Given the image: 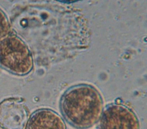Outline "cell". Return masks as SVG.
I'll list each match as a JSON object with an SVG mask.
<instances>
[{
	"instance_id": "obj_1",
	"label": "cell",
	"mask_w": 147,
	"mask_h": 129,
	"mask_svg": "<svg viewBox=\"0 0 147 129\" xmlns=\"http://www.w3.org/2000/svg\"><path fill=\"white\" fill-rule=\"evenodd\" d=\"M104 102L99 91L88 84L73 86L61 97L60 108L65 120L77 129H86L100 119Z\"/></svg>"
},
{
	"instance_id": "obj_2",
	"label": "cell",
	"mask_w": 147,
	"mask_h": 129,
	"mask_svg": "<svg viewBox=\"0 0 147 129\" xmlns=\"http://www.w3.org/2000/svg\"><path fill=\"white\" fill-rule=\"evenodd\" d=\"M0 65L13 74L26 75L33 67L31 54L18 37L10 35L0 42Z\"/></svg>"
},
{
	"instance_id": "obj_3",
	"label": "cell",
	"mask_w": 147,
	"mask_h": 129,
	"mask_svg": "<svg viewBox=\"0 0 147 129\" xmlns=\"http://www.w3.org/2000/svg\"><path fill=\"white\" fill-rule=\"evenodd\" d=\"M100 118L101 129H140L136 114L127 106L119 103L107 105Z\"/></svg>"
},
{
	"instance_id": "obj_4",
	"label": "cell",
	"mask_w": 147,
	"mask_h": 129,
	"mask_svg": "<svg viewBox=\"0 0 147 129\" xmlns=\"http://www.w3.org/2000/svg\"><path fill=\"white\" fill-rule=\"evenodd\" d=\"M29 112L22 99L11 98L0 102V128L25 129Z\"/></svg>"
},
{
	"instance_id": "obj_5",
	"label": "cell",
	"mask_w": 147,
	"mask_h": 129,
	"mask_svg": "<svg viewBox=\"0 0 147 129\" xmlns=\"http://www.w3.org/2000/svg\"><path fill=\"white\" fill-rule=\"evenodd\" d=\"M27 129H67L62 118L49 108L34 112L28 121Z\"/></svg>"
},
{
	"instance_id": "obj_6",
	"label": "cell",
	"mask_w": 147,
	"mask_h": 129,
	"mask_svg": "<svg viewBox=\"0 0 147 129\" xmlns=\"http://www.w3.org/2000/svg\"><path fill=\"white\" fill-rule=\"evenodd\" d=\"M11 28L8 19L4 12L0 9V42L11 35Z\"/></svg>"
}]
</instances>
